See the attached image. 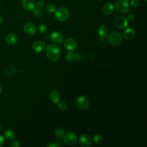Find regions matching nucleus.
<instances>
[{"label": "nucleus", "mask_w": 147, "mask_h": 147, "mask_svg": "<svg viewBox=\"0 0 147 147\" xmlns=\"http://www.w3.org/2000/svg\"><path fill=\"white\" fill-rule=\"evenodd\" d=\"M45 53L47 57L52 61H57L61 55L60 48L55 44H49L46 47Z\"/></svg>", "instance_id": "nucleus-1"}, {"label": "nucleus", "mask_w": 147, "mask_h": 147, "mask_svg": "<svg viewBox=\"0 0 147 147\" xmlns=\"http://www.w3.org/2000/svg\"><path fill=\"white\" fill-rule=\"evenodd\" d=\"M108 42L113 46L119 45L123 40L122 36L118 32H113L107 36Z\"/></svg>", "instance_id": "nucleus-2"}, {"label": "nucleus", "mask_w": 147, "mask_h": 147, "mask_svg": "<svg viewBox=\"0 0 147 147\" xmlns=\"http://www.w3.org/2000/svg\"><path fill=\"white\" fill-rule=\"evenodd\" d=\"M69 16V11L65 7H60L55 11V17L59 21H64L68 18Z\"/></svg>", "instance_id": "nucleus-3"}, {"label": "nucleus", "mask_w": 147, "mask_h": 147, "mask_svg": "<svg viewBox=\"0 0 147 147\" xmlns=\"http://www.w3.org/2000/svg\"><path fill=\"white\" fill-rule=\"evenodd\" d=\"M116 10L121 13H126L130 10V4L127 0H118L115 3Z\"/></svg>", "instance_id": "nucleus-4"}, {"label": "nucleus", "mask_w": 147, "mask_h": 147, "mask_svg": "<svg viewBox=\"0 0 147 147\" xmlns=\"http://www.w3.org/2000/svg\"><path fill=\"white\" fill-rule=\"evenodd\" d=\"M129 21L125 17L123 16H118L116 17L114 21V25L117 29H123L127 26Z\"/></svg>", "instance_id": "nucleus-5"}, {"label": "nucleus", "mask_w": 147, "mask_h": 147, "mask_svg": "<svg viewBox=\"0 0 147 147\" xmlns=\"http://www.w3.org/2000/svg\"><path fill=\"white\" fill-rule=\"evenodd\" d=\"M77 136L72 132H68L66 133L64 136V142L69 145H73L75 144L78 141Z\"/></svg>", "instance_id": "nucleus-6"}, {"label": "nucleus", "mask_w": 147, "mask_h": 147, "mask_svg": "<svg viewBox=\"0 0 147 147\" xmlns=\"http://www.w3.org/2000/svg\"><path fill=\"white\" fill-rule=\"evenodd\" d=\"M76 104L77 106L81 110H86L90 106V102L88 100L83 96H80L77 98L76 100Z\"/></svg>", "instance_id": "nucleus-7"}, {"label": "nucleus", "mask_w": 147, "mask_h": 147, "mask_svg": "<svg viewBox=\"0 0 147 147\" xmlns=\"http://www.w3.org/2000/svg\"><path fill=\"white\" fill-rule=\"evenodd\" d=\"M64 47L66 49L69 51H75L78 46L76 41L73 38H67L64 43Z\"/></svg>", "instance_id": "nucleus-8"}, {"label": "nucleus", "mask_w": 147, "mask_h": 147, "mask_svg": "<svg viewBox=\"0 0 147 147\" xmlns=\"http://www.w3.org/2000/svg\"><path fill=\"white\" fill-rule=\"evenodd\" d=\"M50 40L54 44H59L64 41V36L59 32H54L51 34Z\"/></svg>", "instance_id": "nucleus-9"}, {"label": "nucleus", "mask_w": 147, "mask_h": 147, "mask_svg": "<svg viewBox=\"0 0 147 147\" xmlns=\"http://www.w3.org/2000/svg\"><path fill=\"white\" fill-rule=\"evenodd\" d=\"M79 142L81 146L84 147H88L91 144V138L86 134H82L79 138Z\"/></svg>", "instance_id": "nucleus-10"}, {"label": "nucleus", "mask_w": 147, "mask_h": 147, "mask_svg": "<svg viewBox=\"0 0 147 147\" xmlns=\"http://www.w3.org/2000/svg\"><path fill=\"white\" fill-rule=\"evenodd\" d=\"M21 5L22 7L27 11H32L36 7V2L34 0H22Z\"/></svg>", "instance_id": "nucleus-11"}, {"label": "nucleus", "mask_w": 147, "mask_h": 147, "mask_svg": "<svg viewBox=\"0 0 147 147\" xmlns=\"http://www.w3.org/2000/svg\"><path fill=\"white\" fill-rule=\"evenodd\" d=\"M24 30L26 34L29 35H33L36 33L37 31V28L33 24L29 22L26 23L24 25Z\"/></svg>", "instance_id": "nucleus-12"}, {"label": "nucleus", "mask_w": 147, "mask_h": 147, "mask_svg": "<svg viewBox=\"0 0 147 147\" xmlns=\"http://www.w3.org/2000/svg\"><path fill=\"white\" fill-rule=\"evenodd\" d=\"M45 48V45L42 41H36L32 45V49L35 52H41Z\"/></svg>", "instance_id": "nucleus-13"}, {"label": "nucleus", "mask_w": 147, "mask_h": 147, "mask_svg": "<svg viewBox=\"0 0 147 147\" xmlns=\"http://www.w3.org/2000/svg\"><path fill=\"white\" fill-rule=\"evenodd\" d=\"M114 10V5L110 2L106 3L102 8V11L103 13L106 15H110L111 14Z\"/></svg>", "instance_id": "nucleus-14"}, {"label": "nucleus", "mask_w": 147, "mask_h": 147, "mask_svg": "<svg viewBox=\"0 0 147 147\" xmlns=\"http://www.w3.org/2000/svg\"><path fill=\"white\" fill-rule=\"evenodd\" d=\"M98 34L100 37H102V38H105L106 37H107V36L109 34V28L104 25H100L98 30Z\"/></svg>", "instance_id": "nucleus-15"}, {"label": "nucleus", "mask_w": 147, "mask_h": 147, "mask_svg": "<svg viewBox=\"0 0 147 147\" xmlns=\"http://www.w3.org/2000/svg\"><path fill=\"white\" fill-rule=\"evenodd\" d=\"M123 35L126 40H131L133 39V38L135 36V31L133 29L131 28H128L125 30Z\"/></svg>", "instance_id": "nucleus-16"}, {"label": "nucleus", "mask_w": 147, "mask_h": 147, "mask_svg": "<svg viewBox=\"0 0 147 147\" xmlns=\"http://www.w3.org/2000/svg\"><path fill=\"white\" fill-rule=\"evenodd\" d=\"M6 41L9 44H14L17 42L18 40V37L16 34L14 33H9L6 36Z\"/></svg>", "instance_id": "nucleus-17"}, {"label": "nucleus", "mask_w": 147, "mask_h": 147, "mask_svg": "<svg viewBox=\"0 0 147 147\" xmlns=\"http://www.w3.org/2000/svg\"><path fill=\"white\" fill-rule=\"evenodd\" d=\"M60 98V94L57 91H53L49 94V99L54 103H57L59 102Z\"/></svg>", "instance_id": "nucleus-18"}, {"label": "nucleus", "mask_w": 147, "mask_h": 147, "mask_svg": "<svg viewBox=\"0 0 147 147\" xmlns=\"http://www.w3.org/2000/svg\"><path fill=\"white\" fill-rule=\"evenodd\" d=\"M15 132L11 129H7L4 132V137L7 140H10L15 137Z\"/></svg>", "instance_id": "nucleus-19"}, {"label": "nucleus", "mask_w": 147, "mask_h": 147, "mask_svg": "<svg viewBox=\"0 0 147 147\" xmlns=\"http://www.w3.org/2000/svg\"><path fill=\"white\" fill-rule=\"evenodd\" d=\"M93 141L95 144H100L103 141V136L100 134H96L94 136Z\"/></svg>", "instance_id": "nucleus-20"}, {"label": "nucleus", "mask_w": 147, "mask_h": 147, "mask_svg": "<svg viewBox=\"0 0 147 147\" xmlns=\"http://www.w3.org/2000/svg\"><path fill=\"white\" fill-rule=\"evenodd\" d=\"M47 10L49 13H55V11H56V6L55 5L52 4V3H49L47 5V7H46Z\"/></svg>", "instance_id": "nucleus-21"}, {"label": "nucleus", "mask_w": 147, "mask_h": 147, "mask_svg": "<svg viewBox=\"0 0 147 147\" xmlns=\"http://www.w3.org/2000/svg\"><path fill=\"white\" fill-rule=\"evenodd\" d=\"M55 134L58 137H61L64 135V131L61 127L57 128L55 131Z\"/></svg>", "instance_id": "nucleus-22"}, {"label": "nucleus", "mask_w": 147, "mask_h": 147, "mask_svg": "<svg viewBox=\"0 0 147 147\" xmlns=\"http://www.w3.org/2000/svg\"><path fill=\"white\" fill-rule=\"evenodd\" d=\"M37 30L41 33H44L47 30V26L44 24H40L37 27Z\"/></svg>", "instance_id": "nucleus-23"}, {"label": "nucleus", "mask_w": 147, "mask_h": 147, "mask_svg": "<svg viewBox=\"0 0 147 147\" xmlns=\"http://www.w3.org/2000/svg\"><path fill=\"white\" fill-rule=\"evenodd\" d=\"M75 59V55L71 52H68L65 54V59L68 61H72Z\"/></svg>", "instance_id": "nucleus-24"}, {"label": "nucleus", "mask_w": 147, "mask_h": 147, "mask_svg": "<svg viewBox=\"0 0 147 147\" xmlns=\"http://www.w3.org/2000/svg\"><path fill=\"white\" fill-rule=\"evenodd\" d=\"M140 2V0H131L129 4H130V6H131V7H136L139 5Z\"/></svg>", "instance_id": "nucleus-25"}, {"label": "nucleus", "mask_w": 147, "mask_h": 147, "mask_svg": "<svg viewBox=\"0 0 147 147\" xmlns=\"http://www.w3.org/2000/svg\"><path fill=\"white\" fill-rule=\"evenodd\" d=\"M58 107L61 110H65L67 109V105L64 102H59L58 103Z\"/></svg>", "instance_id": "nucleus-26"}, {"label": "nucleus", "mask_w": 147, "mask_h": 147, "mask_svg": "<svg viewBox=\"0 0 147 147\" xmlns=\"http://www.w3.org/2000/svg\"><path fill=\"white\" fill-rule=\"evenodd\" d=\"M44 7V3L42 1H38L36 3V7L38 9H41Z\"/></svg>", "instance_id": "nucleus-27"}, {"label": "nucleus", "mask_w": 147, "mask_h": 147, "mask_svg": "<svg viewBox=\"0 0 147 147\" xmlns=\"http://www.w3.org/2000/svg\"><path fill=\"white\" fill-rule=\"evenodd\" d=\"M33 13L34 16H35L36 17H39L42 14L41 9H36L34 10L33 11Z\"/></svg>", "instance_id": "nucleus-28"}, {"label": "nucleus", "mask_w": 147, "mask_h": 147, "mask_svg": "<svg viewBox=\"0 0 147 147\" xmlns=\"http://www.w3.org/2000/svg\"><path fill=\"white\" fill-rule=\"evenodd\" d=\"M136 19V16L134 14H130L127 16V20L129 21H133Z\"/></svg>", "instance_id": "nucleus-29"}, {"label": "nucleus", "mask_w": 147, "mask_h": 147, "mask_svg": "<svg viewBox=\"0 0 147 147\" xmlns=\"http://www.w3.org/2000/svg\"><path fill=\"white\" fill-rule=\"evenodd\" d=\"M10 145L11 147H18L20 146V144L17 141H14L11 142Z\"/></svg>", "instance_id": "nucleus-30"}, {"label": "nucleus", "mask_w": 147, "mask_h": 147, "mask_svg": "<svg viewBox=\"0 0 147 147\" xmlns=\"http://www.w3.org/2000/svg\"><path fill=\"white\" fill-rule=\"evenodd\" d=\"M60 145H59L56 143H52L47 145V147H60Z\"/></svg>", "instance_id": "nucleus-31"}, {"label": "nucleus", "mask_w": 147, "mask_h": 147, "mask_svg": "<svg viewBox=\"0 0 147 147\" xmlns=\"http://www.w3.org/2000/svg\"><path fill=\"white\" fill-rule=\"evenodd\" d=\"M4 141H5L4 137L1 134H0V147L3 145Z\"/></svg>", "instance_id": "nucleus-32"}, {"label": "nucleus", "mask_w": 147, "mask_h": 147, "mask_svg": "<svg viewBox=\"0 0 147 147\" xmlns=\"http://www.w3.org/2000/svg\"><path fill=\"white\" fill-rule=\"evenodd\" d=\"M3 17L2 15L0 14V24H2L3 22Z\"/></svg>", "instance_id": "nucleus-33"}, {"label": "nucleus", "mask_w": 147, "mask_h": 147, "mask_svg": "<svg viewBox=\"0 0 147 147\" xmlns=\"http://www.w3.org/2000/svg\"><path fill=\"white\" fill-rule=\"evenodd\" d=\"M2 91V87H1V86L0 85V94H1Z\"/></svg>", "instance_id": "nucleus-34"}, {"label": "nucleus", "mask_w": 147, "mask_h": 147, "mask_svg": "<svg viewBox=\"0 0 147 147\" xmlns=\"http://www.w3.org/2000/svg\"><path fill=\"white\" fill-rule=\"evenodd\" d=\"M1 125H0V130H1Z\"/></svg>", "instance_id": "nucleus-35"}, {"label": "nucleus", "mask_w": 147, "mask_h": 147, "mask_svg": "<svg viewBox=\"0 0 147 147\" xmlns=\"http://www.w3.org/2000/svg\"><path fill=\"white\" fill-rule=\"evenodd\" d=\"M97 1H103V0H97Z\"/></svg>", "instance_id": "nucleus-36"}, {"label": "nucleus", "mask_w": 147, "mask_h": 147, "mask_svg": "<svg viewBox=\"0 0 147 147\" xmlns=\"http://www.w3.org/2000/svg\"><path fill=\"white\" fill-rule=\"evenodd\" d=\"M144 1H145V2H146V1H147V0H144Z\"/></svg>", "instance_id": "nucleus-37"}]
</instances>
